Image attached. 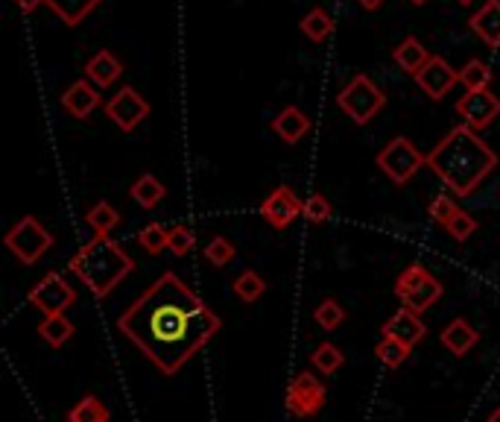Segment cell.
<instances>
[{"mask_svg":"<svg viewBox=\"0 0 500 422\" xmlns=\"http://www.w3.org/2000/svg\"><path fill=\"white\" fill-rule=\"evenodd\" d=\"M15 4H18V9H21V12L30 15V12H35V9L42 6V4H47V0H15Z\"/></svg>","mask_w":500,"mask_h":422,"instance_id":"74e56055","label":"cell"},{"mask_svg":"<svg viewBox=\"0 0 500 422\" xmlns=\"http://www.w3.org/2000/svg\"><path fill=\"white\" fill-rule=\"evenodd\" d=\"M457 114L463 118L465 127H471L474 132H483L500 118V98L492 94V89L465 91L463 98L457 100Z\"/></svg>","mask_w":500,"mask_h":422,"instance_id":"8fae6325","label":"cell"},{"mask_svg":"<svg viewBox=\"0 0 500 422\" xmlns=\"http://www.w3.org/2000/svg\"><path fill=\"white\" fill-rule=\"evenodd\" d=\"M269 129H273L284 144H299L307 132L313 129V123L307 118V112H302L299 106H284V109L269 121Z\"/></svg>","mask_w":500,"mask_h":422,"instance_id":"2e32d148","label":"cell"},{"mask_svg":"<svg viewBox=\"0 0 500 422\" xmlns=\"http://www.w3.org/2000/svg\"><path fill=\"white\" fill-rule=\"evenodd\" d=\"M100 4H103V0H47L44 6H50L53 12L59 15L62 24L76 27V24H82Z\"/></svg>","mask_w":500,"mask_h":422,"instance_id":"44dd1931","label":"cell"},{"mask_svg":"<svg viewBox=\"0 0 500 422\" xmlns=\"http://www.w3.org/2000/svg\"><path fill=\"white\" fill-rule=\"evenodd\" d=\"M311 363L316 372H322V376H334V372L345 363V355L340 347H334V343H319L316 352L311 355Z\"/></svg>","mask_w":500,"mask_h":422,"instance_id":"f546056e","label":"cell"},{"mask_svg":"<svg viewBox=\"0 0 500 422\" xmlns=\"http://www.w3.org/2000/svg\"><path fill=\"white\" fill-rule=\"evenodd\" d=\"M165 194H167V188L161 185V182L152 176V174H141L138 179L132 182V188H129V197L141 208H156L161 199H165Z\"/></svg>","mask_w":500,"mask_h":422,"instance_id":"7402d4cb","label":"cell"},{"mask_svg":"<svg viewBox=\"0 0 500 422\" xmlns=\"http://www.w3.org/2000/svg\"><path fill=\"white\" fill-rule=\"evenodd\" d=\"M381 334L383 338H396L401 343H407V347H416V343L427 338V325L421 320V314L410 311V309H398L387 323H383Z\"/></svg>","mask_w":500,"mask_h":422,"instance_id":"5bb4252c","label":"cell"},{"mask_svg":"<svg viewBox=\"0 0 500 422\" xmlns=\"http://www.w3.org/2000/svg\"><path fill=\"white\" fill-rule=\"evenodd\" d=\"M497 152L465 123H459L427 152V168L445 182L450 194L471 197L492 170L497 168Z\"/></svg>","mask_w":500,"mask_h":422,"instance_id":"7a4b0ae2","label":"cell"},{"mask_svg":"<svg viewBox=\"0 0 500 422\" xmlns=\"http://www.w3.org/2000/svg\"><path fill=\"white\" fill-rule=\"evenodd\" d=\"M235 255H237L235 244L228 241V238H223V235L211 238V244L205 246V258H208V264H214V267H226V264H232V262H235Z\"/></svg>","mask_w":500,"mask_h":422,"instance_id":"836d02e7","label":"cell"},{"mask_svg":"<svg viewBox=\"0 0 500 422\" xmlns=\"http://www.w3.org/2000/svg\"><path fill=\"white\" fill-rule=\"evenodd\" d=\"M112 414L97 396H82L76 405L67 410V422H109Z\"/></svg>","mask_w":500,"mask_h":422,"instance_id":"83f0119b","label":"cell"},{"mask_svg":"<svg viewBox=\"0 0 500 422\" xmlns=\"http://www.w3.org/2000/svg\"><path fill=\"white\" fill-rule=\"evenodd\" d=\"M410 4H416V6H421V4H427V0H410Z\"/></svg>","mask_w":500,"mask_h":422,"instance_id":"b9f144b4","label":"cell"},{"mask_svg":"<svg viewBox=\"0 0 500 422\" xmlns=\"http://www.w3.org/2000/svg\"><path fill=\"white\" fill-rule=\"evenodd\" d=\"M219 316L176 273H165L118 316V329L156 363L176 376L219 332Z\"/></svg>","mask_w":500,"mask_h":422,"instance_id":"6da1fadb","label":"cell"},{"mask_svg":"<svg viewBox=\"0 0 500 422\" xmlns=\"http://www.w3.org/2000/svg\"><path fill=\"white\" fill-rule=\"evenodd\" d=\"M336 106H340L358 127H363V123H369L374 114L387 106V94H383L381 85H374L366 74H358L342 85L340 94H336Z\"/></svg>","mask_w":500,"mask_h":422,"instance_id":"5b68a950","label":"cell"},{"mask_svg":"<svg viewBox=\"0 0 500 422\" xmlns=\"http://www.w3.org/2000/svg\"><path fill=\"white\" fill-rule=\"evenodd\" d=\"M167 232L170 229H165L161 223H147L138 232V246L143 249V253L158 255L161 249H167Z\"/></svg>","mask_w":500,"mask_h":422,"instance_id":"d6a6232c","label":"cell"},{"mask_svg":"<svg viewBox=\"0 0 500 422\" xmlns=\"http://www.w3.org/2000/svg\"><path fill=\"white\" fill-rule=\"evenodd\" d=\"M486 422H500V405H497V408L492 410V414L486 417Z\"/></svg>","mask_w":500,"mask_h":422,"instance_id":"ab89813d","label":"cell"},{"mask_svg":"<svg viewBox=\"0 0 500 422\" xmlns=\"http://www.w3.org/2000/svg\"><path fill=\"white\" fill-rule=\"evenodd\" d=\"M457 211H459V206L454 203V197H448V194L434 197V199H430V206H427L430 220H434V223L442 226V229H445V226L450 223V217H454Z\"/></svg>","mask_w":500,"mask_h":422,"instance_id":"e575fe53","label":"cell"},{"mask_svg":"<svg viewBox=\"0 0 500 422\" xmlns=\"http://www.w3.org/2000/svg\"><path fill=\"white\" fill-rule=\"evenodd\" d=\"M325 399H328V390H325L322 379L313 376L311 370L296 372L290 385H287V410L296 419H313L325 408Z\"/></svg>","mask_w":500,"mask_h":422,"instance_id":"ba28073f","label":"cell"},{"mask_svg":"<svg viewBox=\"0 0 500 422\" xmlns=\"http://www.w3.org/2000/svg\"><path fill=\"white\" fill-rule=\"evenodd\" d=\"M492 80L495 74L483 59H468L463 68H459V82L465 85V91H483L492 85Z\"/></svg>","mask_w":500,"mask_h":422,"instance_id":"4316f807","label":"cell"},{"mask_svg":"<svg viewBox=\"0 0 500 422\" xmlns=\"http://www.w3.org/2000/svg\"><path fill=\"white\" fill-rule=\"evenodd\" d=\"M103 109H105V118H109L120 132H132L150 118L152 106L143 94L135 91L132 85H123L112 100H105Z\"/></svg>","mask_w":500,"mask_h":422,"instance_id":"30bf717a","label":"cell"},{"mask_svg":"<svg viewBox=\"0 0 500 422\" xmlns=\"http://www.w3.org/2000/svg\"><path fill=\"white\" fill-rule=\"evenodd\" d=\"M85 223L94 229V235L109 238L112 229H118V223H120V211L114 208L112 203H105V199H100V203H94L88 208V215H85Z\"/></svg>","mask_w":500,"mask_h":422,"instance_id":"cb8c5ba5","label":"cell"},{"mask_svg":"<svg viewBox=\"0 0 500 422\" xmlns=\"http://www.w3.org/2000/svg\"><path fill=\"white\" fill-rule=\"evenodd\" d=\"M445 293V287L427 270L425 264H410L396 279V296L404 302V309L425 314L430 305H436Z\"/></svg>","mask_w":500,"mask_h":422,"instance_id":"277c9868","label":"cell"},{"mask_svg":"<svg viewBox=\"0 0 500 422\" xmlns=\"http://www.w3.org/2000/svg\"><path fill=\"white\" fill-rule=\"evenodd\" d=\"M439 340H442V347H445L450 355H457V358H465V355L480 343V332L465 320V316H457V320H450L445 329H442Z\"/></svg>","mask_w":500,"mask_h":422,"instance_id":"e0dca14e","label":"cell"},{"mask_svg":"<svg viewBox=\"0 0 500 422\" xmlns=\"http://www.w3.org/2000/svg\"><path fill=\"white\" fill-rule=\"evenodd\" d=\"M67 270L88 287L97 300H105L135 270V258H129L127 249L114 244L112 238L94 235L88 244L76 249V255L67 262Z\"/></svg>","mask_w":500,"mask_h":422,"instance_id":"3957f363","label":"cell"},{"mask_svg":"<svg viewBox=\"0 0 500 422\" xmlns=\"http://www.w3.org/2000/svg\"><path fill=\"white\" fill-rule=\"evenodd\" d=\"M27 300L44 316H56V314H65L71 305H76V291L62 273H47L30 287Z\"/></svg>","mask_w":500,"mask_h":422,"instance_id":"9c48e42d","label":"cell"},{"mask_svg":"<svg viewBox=\"0 0 500 422\" xmlns=\"http://www.w3.org/2000/svg\"><path fill=\"white\" fill-rule=\"evenodd\" d=\"M425 165H427V156L404 136L392 138L387 147L378 152V168L396 182V185H407Z\"/></svg>","mask_w":500,"mask_h":422,"instance_id":"52a82bcc","label":"cell"},{"mask_svg":"<svg viewBox=\"0 0 500 422\" xmlns=\"http://www.w3.org/2000/svg\"><path fill=\"white\" fill-rule=\"evenodd\" d=\"M457 4H463V6H471V4H474V0H457Z\"/></svg>","mask_w":500,"mask_h":422,"instance_id":"60d3db41","label":"cell"},{"mask_svg":"<svg viewBox=\"0 0 500 422\" xmlns=\"http://www.w3.org/2000/svg\"><path fill=\"white\" fill-rule=\"evenodd\" d=\"M4 244L21 264H35L38 258H42L47 249L56 244V238L47 232V229L38 223L33 215H27V217L18 220L12 229H9Z\"/></svg>","mask_w":500,"mask_h":422,"instance_id":"8992f818","label":"cell"},{"mask_svg":"<svg viewBox=\"0 0 500 422\" xmlns=\"http://www.w3.org/2000/svg\"><path fill=\"white\" fill-rule=\"evenodd\" d=\"M445 232H448L450 238H454V241H459V244H463V241H468V238L477 232V220L471 217L468 211H463V208H459L457 215L450 217V223L445 226Z\"/></svg>","mask_w":500,"mask_h":422,"instance_id":"8d00e7d4","label":"cell"},{"mask_svg":"<svg viewBox=\"0 0 500 422\" xmlns=\"http://www.w3.org/2000/svg\"><path fill=\"white\" fill-rule=\"evenodd\" d=\"M468 27L480 35L488 47H500V0H486L474 15L468 18Z\"/></svg>","mask_w":500,"mask_h":422,"instance_id":"d6986e66","label":"cell"},{"mask_svg":"<svg viewBox=\"0 0 500 422\" xmlns=\"http://www.w3.org/2000/svg\"><path fill=\"white\" fill-rule=\"evenodd\" d=\"M313 320H316L319 329L334 332V329H340V325L345 323V309L336 300H322L319 305H316Z\"/></svg>","mask_w":500,"mask_h":422,"instance_id":"4dcf8cb0","label":"cell"},{"mask_svg":"<svg viewBox=\"0 0 500 422\" xmlns=\"http://www.w3.org/2000/svg\"><path fill=\"white\" fill-rule=\"evenodd\" d=\"M123 76V62L112 51H97L85 62V80H91L97 89H109Z\"/></svg>","mask_w":500,"mask_h":422,"instance_id":"ac0fdd59","label":"cell"},{"mask_svg":"<svg viewBox=\"0 0 500 422\" xmlns=\"http://www.w3.org/2000/svg\"><path fill=\"white\" fill-rule=\"evenodd\" d=\"M232 291H235V296H237L240 302L252 305V302H258L266 293V279H264L261 273H255V270H243L232 282Z\"/></svg>","mask_w":500,"mask_h":422,"instance_id":"484cf974","label":"cell"},{"mask_svg":"<svg viewBox=\"0 0 500 422\" xmlns=\"http://www.w3.org/2000/svg\"><path fill=\"white\" fill-rule=\"evenodd\" d=\"M430 56H434V53H427V47L421 44L416 35H407V38H404V42L396 47V51H392V59L398 62V68L407 71V74H412V76H416L421 68H425V65L430 62Z\"/></svg>","mask_w":500,"mask_h":422,"instance_id":"ffe728a7","label":"cell"},{"mask_svg":"<svg viewBox=\"0 0 500 422\" xmlns=\"http://www.w3.org/2000/svg\"><path fill=\"white\" fill-rule=\"evenodd\" d=\"M73 323L67 320L65 314H56V316H44L42 323H38V338L47 340V347H53V349H59L65 347L67 340L73 338Z\"/></svg>","mask_w":500,"mask_h":422,"instance_id":"603a6c76","label":"cell"},{"mask_svg":"<svg viewBox=\"0 0 500 422\" xmlns=\"http://www.w3.org/2000/svg\"><path fill=\"white\" fill-rule=\"evenodd\" d=\"M358 4H360L363 9H369V12H374V9L383 6V0H358Z\"/></svg>","mask_w":500,"mask_h":422,"instance_id":"f35d334b","label":"cell"},{"mask_svg":"<svg viewBox=\"0 0 500 422\" xmlns=\"http://www.w3.org/2000/svg\"><path fill=\"white\" fill-rule=\"evenodd\" d=\"M412 80H416V85L430 100H442L459 82V71L450 68L445 56H430V62Z\"/></svg>","mask_w":500,"mask_h":422,"instance_id":"4fadbf2b","label":"cell"},{"mask_svg":"<svg viewBox=\"0 0 500 422\" xmlns=\"http://www.w3.org/2000/svg\"><path fill=\"white\" fill-rule=\"evenodd\" d=\"M299 215H304V203L296 197V191L290 185H278L275 191H269L261 203V217L273 229H278V232L290 226Z\"/></svg>","mask_w":500,"mask_h":422,"instance_id":"7c38bea8","label":"cell"},{"mask_svg":"<svg viewBox=\"0 0 500 422\" xmlns=\"http://www.w3.org/2000/svg\"><path fill=\"white\" fill-rule=\"evenodd\" d=\"M334 215V206L328 203V197H322V194H311L304 199V220L307 223H325V220H331Z\"/></svg>","mask_w":500,"mask_h":422,"instance_id":"d590c367","label":"cell"},{"mask_svg":"<svg viewBox=\"0 0 500 422\" xmlns=\"http://www.w3.org/2000/svg\"><path fill=\"white\" fill-rule=\"evenodd\" d=\"M194 246H196V235H194V229H190V226L179 223V226H173L167 232V249L173 255L185 258V255L194 253Z\"/></svg>","mask_w":500,"mask_h":422,"instance_id":"1f68e13d","label":"cell"},{"mask_svg":"<svg viewBox=\"0 0 500 422\" xmlns=\"http://www.w3.org/2000/svg\"><path fill=\"white\" fill-rule=\"evenodd\" d=\"M100 91L91 80H76L71 89L62 94V109L76 121H88L94 112L100 109Z\"/></svg>","mask_w":500,"mask_h":422,"instance_id":"9a60e30c","label":"cell"},{"mask_svg":"<svg viewBox=\"0 0 500 422\" xmlns=\"http://www.w3.org/2000/svg\"><path fill=\"white\" fill-rule=\"evenodd\" d=\"M410 352H412V347H407V343H401L396 338H381V343L374 347L378 361L383 363V367H389V370L404 367V363H407V358H410Z\"/></svg>","mask_w":500,"mask_h":422,"instance_id":"f1b7e54d","label":"cell"},{"mask_svg":"<svg viewBox=\"0 0 500 422\" xmlns=\"http://www.w3.org/2000/svg\"><path fill=\"white\" fill-rule=\"evenodd\" d=\"M334 18L325 12L322 6H313L311 12H307L302 21H299V30L311 38V42H325V38L334 35Z\"/></svg>","mask_w":500,"mask_h":422,"instance_id":"d4e9b609","label":"cell"}]
</instances>
